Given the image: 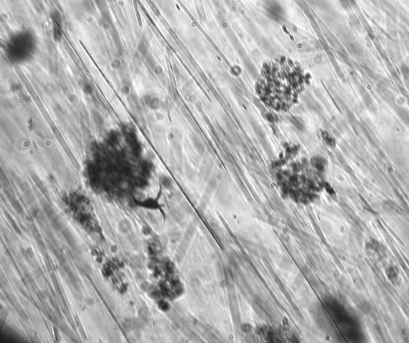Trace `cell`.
Returning a JSON list of instances; mask_svg holds the SVG:
<instances>
[{
  "mask_svg": "<svg viewBox=\"0 0 409 343\" xmlns=\"http://www.w3.org/2000/svg\"><path fill=\"white\" fill-rule=\"evenodd\" d=\"M37 40L30 30H21L14 33L6 44V54L12 63H23L33 57Z\"/></svg>",
  "mask_w": 409,
  "mask_h": 343,
  "instance_id": "obj_1",
  "label": "cell"
},
{
  "mask_svg": "<svg viewBox=\"0 0 409 343\" xmlns=\"http://www.w3.org/2000/svg\"><path fill=\"white\" fill-rule=\"evenodd\" d=\"M322 138H323L326 144L329 146V147H334L335 144H336V141H335L333 136L329 134L328 133H327V132H324L322 134Z\"/></svg>",
  "mask_w": 409,
  "mask_h": 343,
  "instance_id": "obj_2",
  "label": "cell"
},
{
  "mask_svg": "<svg viewBox=\"0 0 409 343\" xmlns=\"http://www.w3.org/2000/svg\"><path fill=\"white\" fill-rule=\"evenodd\" d=\"M290 122H291V123H293V126H294L297 129L299 130V131H303V130L304 129V124H303V123H302L300 119H298V118H292L291 119H290Z\"/></svg>",
  "mask_w": 409,
  "mask_h": 343,
  "instance_id": "obj_3",
  "label": "cell"
},
{
  "mask_svg": "<svg viewBox=\"0 0 409 343\" xmlns=\"http://www.w3.org/2000/svg\"><path fill=\"white\" fill-rule=\"evenodd\" d=\"M313 165L317 167V169H322L324 168V159L322 158L321 157H315L313 159Z\"/></svg>",
  "mask_w": 409,
  "mask_h": 343,
  "instance_id": "obj_4",
  "label": "cell"
},
{
  "mask_svg": "<svg viewBox=\"0 0 409 343\" xmlns=\"http://www.w3.org/2000/svg\"><path fill=\"white\" fill-rule=\"evenodd\" d=\"M399 115L402 118V120L405 123H407L409 124V114L407 113L406 110H401L399 111Z\"/></svg>",
  "mask_w": 409,
  "mask_h": 343,
  "instance_id": "obj_5",
  "label": "cell"
},
{
  "mask_svg": "<svg viewBox=\"0 0 409 343\" xmlns=\"http://www.w3.org/2000/svg\"><path fill=\"white\" fill-rule=\"evenodd\" d=\"M401 70H402V73L404 75H408L409 74V67L407 66H406L405 64L402 66V67H401Z\"/></svg>",
  "mask_w": 409,
  "mask_h": 343,
  "instance_id": "obj_6",
  "label": "cell"
},
{
  "mask_svg": "<svg viewBox=\"0 0 409 343\" xmlns=\"http://www.w3.org/2000/svg\"><path fill=\"white\" fill-rule=\"evenodd\" d=\"M194 146H195V147H196L197 149H198V150H200V149L203 150V148H204L203 145H202V143L200 142L199 140H196V141H195Z\"/></svg>",
  "mask_w": 409,
  "mask_h": 343,
  "instance_id": "obj_7",
  "label": "cell"
}]
</instances>
